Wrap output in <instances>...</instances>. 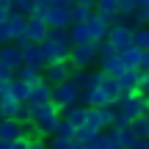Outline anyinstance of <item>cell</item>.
Wrapping results in <instances>:
<instances>
[{
	"label": "cell",
	"instance_id": "cell-32",
	"mask_svg": "<svg viewBox=\"0 0 149 149\" xmlns=\"http://www.w3.org/2000/svg\"><path fill=\"white\" fill-rule=\"evenodd\" d=\"M17 122H19V124H28V122H31V108H28V102H22V105H19V111H17Z\"/></svg>",
	"mask_w": 149,
	"mask_h": 149
},
{
	"label": "cell",
	"instance_id": "cell-17",
	"mask_svg": "<svg viewBox=\"0 0 149 149\" xmlns=\"http://www.w3.org/2000/svg\"><path fill=\"white\" fill-rule=\"evenodd\" d=\"M100 72L105 74V77H122L124 72H127V66L122 64V58L119 55H113V58H105V61H100Z\"/></svg>",
	"mask_w": 149,
	"mask_h": 149
},
{
	"label": "cell",
	"instance_id": "cell-3",
	"mask_svg": "<svg viewBox=\"0 0 149 149\" xmlns=\"http://www.w3.org/2000/svg\"><path fill=\"white\" fill-rule=\"evenodd\" d=\"M77 102V88L66 80V83H58V86H53V97H50V105L55 108L58 113H64L69 105H74Z\"/></svg>",
	"mask_w": 149,
	"mask_h": 149
},
{
	"label": "cell",
	"instance_id": "cell-20",
	"mask_svg": "<svg viewBox=\"0 0 149 149\" xmlns=\"http://www.w3.org/2000/svg\"><path fill=\"white\" fill-rule=\"evenodd\" d=\"M47 42H53L55 47H61V50H72L69 31H66V28H50L47 31Z\"/></svg>",
	"mask_w": 149,
	"mask_h": 149
},
{
	"label": "cell",
	"instance_id": "cell-37",
	"mask_svg": "<svg viewBox=\"0 0 149 149\" xmlns=\"http://www.w3.org/2000/svg\"><path fill=\"white\" fill-rule=\"evenodd\" d=\"M119 11H135V0H116Z\"/></svg>",
	"mask_w": 149,
	"mask_h": 149
},
{
	"label": "cell",
	"instance_id": "cell-18",
	"mask_svg": "<svg viewBox=\"0 0 149 149\" xmlns=\"http://www.w3.org/2000/svg\"><path fill=\"white\" fill-rule=\"evenodd\" d=\"M28 94H31V86H28L25 80H19V77L8 80V97H11V100H17V102H28Z\"/></svg>",
	"mask_w": 149,
	"mask_h": 149
},
{
	"label": "cell",
	"instance_id": "cell-9",
	"mask_svg": "<svg viewBox=\"0 0 149 149\" xmlns=\"http://www.w3.org/2000/svg\"><path fill=\"white\" fill-rule=\"evenodd\" d=\"M47 31H50V28L44 25V19H42L39 14L28 17V22H25V39H28V42H33V44H42L44 39H47Z\"/></svg>",
	"mask_w": 149,
	"mask_h": 149
},
{
	"label": "cell",
	"instance_id": "cell-38",
	"mask_svg": "<svg viewBox=\"0 0 149 149\" xmlns=\"http://www.w3.org/2000/svg\"><path fill=\"white\" fill-rule=\"evenodd\" d=\"M138 69H141V72H149V50H144V53H141V64H138Z\"/></svg>",
	"mask_w": 149,
	"mask_h": 149
},
{
	"label": "cell",
	"instance_id": "cell-29",
	"mask_svg": "<svg viewBox=\"0 0 149 149\" xmlns=\"http://www.w3.org/2000/svg\"><path fill=\"white\" fill-rule=\"evenodd\" d=\"M94 138H97V133L91 127H86V124H83V127H77V130H74V135H72V141H77V144H91Z\"/></svg>",
	"mask_w": 149,
	"mask_h": 149
},
{
	"label": "cell",
	"instance_id": "cell-24",
	"mask_svg": "<svg viewBox=\"0 0 149 149\" xmlns=\"http://www.w3.org/2000/svg\"><path fill=\"white\" fill-rule=\"evenodd\" d=\"M66 11H69V22H72V25H80V22H86L91 14H94V8H88V6H77V3H72Z\"/></svg>",
	"mask_w": 149,
	"mask_h": 149
},
{
	"label": "cell",
	"instance_id": "cell-16",
	"mask_svg": "<svg viewBox=\"0 0 149 149\" xmlns=\"http://www.w3.org/2000/svg\"><path fill=\"white\" fill-rule=\"evenodd\" d=\"M97 91H100V97L105 100L108 108H113L119 102V88H116V80H113V77H105L100 86H97Z\"/></svg>",
	"mask_w": 149,
	"mask_h": 149
},
{
	"label": "cell",
	"instance_id": "cell-44",
	"mask_svg": "<svg viewBox=\"0 0 149 149\" xmlns=\"http://www.w3.org/2000/svg\"><path fill=\"white\" fill-rule=\"evenodd\" d=\"M69 149H83V144H77V141H69Z\"/></svg>",
	"mask_w": 149,
	"mask_h": 149
},
{
	"label": "cell",
	"instance_id": "cell-7",
	"mask_svg": "<svg viewBox=\"0 0 149 149\" xmlns=\"http://www.w3.org/2000/svg\"><path fill=\"white\" fill-rule=\"evenodd\" d=\"M69 74H72L69 61H61V64H47V66H44V69H42V80L47 86H58V83H66Z\"/></svg>",
	"mask_w": 149,
	"mask_h": 149
},
{
	"label": "cell",
	"instance_id": "cell-41",
	"mask_svg": "<svg viewBox=\"0 0 149 149\" xmlns=\"http://www.w3.org/2000/svg\"><path fill=\"white\" fill-rule=\"evenodd\" d=\"M72 3H77V6H88V8H94V0H72Z\"/></svg>",
	"mask_w": 149,
	"mask_h": 149
},
{
	"label": "cell",
	"instance_id": "cell-25",
	"mask_svg": "<svg viewBox=\"0 0 149 149\" xmlns=\"http://www.w3.org/2000/svg\"><path fill=\"white\" fill-rule=\"evenodd\" d=\"M66 31H69V42H72V44H88V42H91L86 22H80V25H69Z\"/></svg>",
	"mask_w": 149,
	"mask_h": 149
},
{
	"label": "cell",
	"instance_id": "cell-10",
	"mask_svg": "<svg viewBox=\"0 0 149 149\" xmlns=\"http://www.w3.org/2000/svg\"><path fill=\"white\" fill-rule=\"evenodd\" d=\"M0 64L14 69V72L22 66V53H19V47H17L14 42L11 44H0Z\"/></svg>",
	"mask_w": 149,
	"mask_h": 149
},
{
	"label": "cell",
	"instance_id": "cell-48",
	"mask_svg": "<svg viewBox=\"0 0 149 149\" xmlns=\"http://www.w3.org/2000/svg\"><path fill=\"white\" fill-rule=\"evenodd\" d=\"M144 100H146V108H149V94H144Z\"/></svg>",
	"mask_w": 149,
	"mask_h": 149
},
{
	"label": "cell",
	"instance_id": "cell-42",
	"mask_svg": "<svg viewBox=\"0 0 149 149\" xmlns=\"http://www.w3.org/2000/svg\"><path fill=\"white\" fill-rule=\"evenodd\" d=\"M8 19V8H6V6H0V22H6Z\"/></svg>",
	"mask_w": 149,
	"mask_h": 149
},
{
	"label": "cell",
	"instance_id": "cell-27",
	"mask_svg": "<svg viewBox=\"0 0 149 149\" xmlns=\"http://www.w3.org/2000/svg\"><path fill=\"white\" fill-rule=\"evenodd\" d=\"M116 55L122 58V64L127 66V69H138V64H141V50L127 47V50H122V53H116Z\"/></svg>",
	"mask_w": 149,
	"mask_h": 149
},
{
	"label": "cell",
	"instance_id": "cell-40",
	"mask_svg": "<svg viewBox=\"0 0 149 149\" xmlns=\"http://www.w3.org/2000/svg\"><path fill=\"white\" fill-rule=\"evenodd\" d=\"M130 149H149V138H135V144Z\"/></svg>",
	"mask_w": 149,
	"mask_h": 149
},
{
	"label": "cell",
	"instance_id": "cell-14",
	"mask_svg": "<svg viewBox=\"0 0 149 149\" xmlns=\"http://www.w3.org/2000/svg\"><path fill=\"white\" fill-rule=\"evenodd\" d=\"M86 28H88V36H91V42H102V39L108 36V22L102 19L100 14H91L88 19H86Z\"/></svg>",
	"mask_w": 149,
	"mask_h": 149
},
{
	"label": "cell",
	"instance_id": "cell-15",
	"mask_svg": "<svg viewBox=\"0 0 149 149\" xmlns=\"http://www.w3.org/2000/svg\"><path fill=\"white\" fill-rule=\"evenodd\" d=\"M53 97V86H47L44 80H39L36 86H31V94H28V105H44Z\"/></svg>",
	"mask_w": 149,
	"mask_h": 149
},
{
	"label": "cell",
	"instance_id": "cell-8",
	"mask_svg": "<svg viewBox=\"0 0 149 149\" xmlns=\"http://www.w3.org/2000/svg\"><path fill=\"white\" fill-rule=\"evenodd\" d=\"M14 44L19 47V53H22V64H25V66H33V69H44V61H42V50H39V44L28 42L25 36H22L19 42H14Z\"/></svg>",
	"mask_w": 149,
	"mask_h": 149
},
{
	"label": "cell",
	"instance_id": "cell-2",
	"mask_svg": "<svg viewBox=\"0 0 149 149\" xmlns=\"http://www.w3.org/2000/svg\"><path fill=\"white\" fill-rule=\"evenodd\" d=\"M94 64H97V42L72 44V50H69V66L72 69H91Z\"/></svg>",
	"mask_w": 149,
	"mask_h": 149
},
{
	"label": "cell",
	"instance_id": "cell-31",
	"mask_svg": "<svg viewBox=\"0 0 149 149\" xmlns=\"http://www.w3.org/2000/svg\"><path fill=\"white\" fill-rule=\"evenodd\" d=\"M135 94H149V72L138 69V80H135Z\"/></svg>",
	"mask_w": 149,
	"mask_h": 149
},
{
	"label": "cell",
	"instance_id": "cell-1",
	"mask_svg": "<svg viewBox=\"0 0 149 149\" xmlns=\"http://www.w3.org/2000/svg\"><path fill=\"white\" fill-rule=\"evenodd\" d=\"M28 108H31V124H33V130H36V135L47 141L50 135H53L55 122H58L61 113L55 111L50 102H44V105H28Z\"/></svg>",
	"mask_w": 149,
	"mask_h": 149
},
{
	"label": "cell",
	"instance_id": "cell-6",
	"mask_svg": "<svg viewBox=\"0 0 149 149\" xmlns=\"http://www.w3.org/2000/svg\"><path fill=\"white\" fill-rule=\"evenodd\" d=\"M130 36H133V28H127V25H122V22H116V25L108 28L105 42L111 44L116 53H122V50H127V47H130Z\"/></svg>",
	"mask_w": 149,
	"mask_h": 149
},
{
	"label": "cell",
	"instance_id": "cell-4",
	"mask_svg": "<svg viewBox=\"0 0 149 149\" xmlns=\"http://www.w3.org/2000/svg\"><path fill=\"white\" fill-rule=\"evenodd\" d=\"M113 108H116V111L122 113V116L127 119V122H133V119H138V116H144V113H149L144 94H130L127 100H119Z\"/></svg>",
	"mask_w": 149,
	"mask_h": 149
},
{
	"label": "cell",
	"instance_id": "cell-11",
	"mask_svg": "<svg viewBox=\"0 0 149 149\" xmlns=\"http://www.w3.org/2000/svg\"><path fill=\"white\" fill-rule=\"evenodd\" d=\"M25 138V124H19L17 119H0V141H17Z\"/></svg>",
	"mask_w": 149,
	"mask_h": 149
},
{
	"label": "cell",
	"instance_id": "cell-35",
	"mask_svg": "<svg viewBox=\"0 0 149 149\" xmlns=\"http://www.w3.org/2000/svg\"><path fill=\"white\" fill-rule=\"evenodd\" d=\"M8 80H14V69H8V66L0 64V83H8Z\"/></svg>",
	"mask_w": 149,
	"mask_h": 149
},
{
	"label": "cell",
	"instance_id": "cell-12",
	"mask_svg": "<svg viewBox=\"0 0 149 149\" xmlns=\"http://www.w3.org/2000/svg\"><path fill=\"white\" fill-rule=\"evenodd\" d=\"M94 14H100L108 25H116V22H119V6H116V0H94Z\"/></svg>",
	"mask_w": 149,
	"mask_h": 149
},
{
	"label": "cell",
	"instance_id": "cell-46",
	"mask_svg": "<svg viewBox=\"0 0 149 149\" xmlns=\"http://www.w3.org/2000/svg\"><path fill=\"white\" fill-rule=\"evenodd\" d=\"M146 138H149V113H146Z\"/></svg>",
	"mask_w": 149,
	"mask_h": 149
},
{
	"label": "cell",
	"instance_id": "cell-36",
	"mask_svg": "<svg viewBox=\"0 0 149 149\" xmlns=\"http://www.w3.org/2000/svg\"><path fill=\"white\" fill-rule=\"evenodd\" d=\"M28 149H50V146H47L44 138H31V141H28Z\"/></svg>",
	"mask_w": 149,
	"mask_h": 149
},
{
	"label": "cell",
	"instance_id": "cell-23",
	"mask_svg": "<svg viewBox=\"0 0 149 149\" xmlns=\"http://www.w3.org/2000/svg\"><path fill=\"white\" fill-rule=\"evenodd\" d=\"M25 22H28V17H22V14H8V31H11V42H19V39L25 36Z\"/></svg>",
	"mask_w": 149,
	"mask_h": 149
},
{
	"label": "cell",
	"instance_id": "cell-13",
	"mask_svg": "<svg viewBox=\"0 0 149 149\" xmlns=\"http://www.w3.org/2000/svg\"><path fill=\"white\" fill-rule=\"evenodd\" d=\"M135 80H138V69H127L122 77H116L119 100H127L130 94H135Z\"/></svg>",
	"mask_w": 149,
	"mask_h": 149
},
{
	"label": "cell",
	"instance_id": "cell-47",
	"mask_svg": "<svg viewBox=\"0 0 149 149\" xmlns=\"http://www.w3.org/2000/svg\"><path fill=\"white\" fill-rule=\"evenodd\" d=\"M0 6H6V8H8V0H0Z\"/></svg>",
	"mask_w": 149,
	"mask_h": 149
},
{
	"label": "cell",
	"instance_id": "cell-22",
	"mask_svg": "<svg viewBox=\"0 0 149 149\" xmlns=\"http://www.w3.org/2000/svg\"><path fill=\"white\" fill-rule=\"evenodd\" d=\"M8 14L33 17L36 14V0H8Z\"/></svg>",
	"mask_w": 149,
	"mask_h": 149
},
{
	"label": "cell",
	"instance_id": "cell-5",
	"mask_svg": "<svg viewBox=\"0 0 149 149\" xmlns=\"http://www.w3.org/2000/svg\"><path fill=\"white\" fill-rule=\"evenodd\" d=\"M111 119H113V108H86L83 124L91 127L94 133H102V130L111 127Z\"/></svg>",
	"mask_w": 149,
	"mask_h": 149
},
{
	"label": "cell",
	"instance_id": "cell-39",
	"mask_svg": "<svg viewBox=\"0 0 149 149\" xmlns=\"http://www.w3.org/2000/svg\"><path fill=\"white\" fill-rule=\"evenodd\" d=\"M28 141H31V138H17V141H11V149H28Z\"/></svg>",
	"mask_w": 149,
	"mask_h": 149
},
{
	"label": "cell",
	"instance_id": "cell-30",
	"mask_svg": "<svg viewBox=\"0 0 149 149\" xmlns=\"http://www.w3.org/2000/svg\"><path fill=\"white\" fill-rule=\"evenodd\" d=\"M116 55V50L111 47V44L102 39V42H97V61H105V58H113Z\"/></svg>",
	"mask_w": 149,
	"mask_h": 149
},
{
	"label": "cell",
	"instance_id": "cell-33",
	"mask_svg": "<svg viewBox=\"0 0 149 149\" xmlns=\"http://www.w3.org/2000/svg\"><path fill=\"white\" fill-rule=\"evenodd\" d=\"M69 141H72V138H50L47 146H50V149H69Z\"/></svg>",
	"mask_w": 149,
	"mask_h": 149
},
{
	"label": "cell",
	"instance_id": "cell-34",
	"mask_svg": "<svg viewBox=\"0 0 149 149\" xmlns=\"http://www.w3.org/2000/svg\"><path fill=\"white\" fill-rule=\"evenodd\" d=\"M0 44H11V31H8V19L0 22Z\"/></svg>",
	"mask_w": 149,
	"mask_h": 149
},
{
	"label": "cell",
	"instance_id": "cell-26",
	"mask_svg": "<svg viewBox=\"0 0 149 149\" xmlns=\"http://www.w3.org/2000/svg\"><path fill=\"white\" fill-rule=\"evenodd\" d=\"M14 77H19V80H25L28 86H36L39 80H42V69H33V66H25V64H22L19 69L14 72Z\"/></svg>",
	"mask_w": 149,
	"mask_h": 149
},
{
	"label": "cell",
	"instance_id": "cell-28",
	"mask_svg": "<svg viewBox=\"0 0 149 149\" xmlns=\"http://www.w3.org/2000/svg\"><path fill=\"white\" fill-rule=\"evenodd\" d=\"M72 135H74V127L66 122V119H61V116H58V122H55V130H53V135H50V138H72Z\"/></svg>",
	"mask_w": 149,
	"mask_h": 149
},
{
	"label": "cell",
	"instance_id": "cell-45",
	"mask_svg": "<svg viewBox=\"0 0 149 149\" xmlns=\"http://www.w3.org/2000/svg\"><path fill=\"white\" fill-rule=\"evenodd\" d=\"M0 149H11V141H0Z\"/></svg>",
	"mask_w": 149,
	"mask_h": 149
},
{
	"label": "cell",
	"instance_id": "cell-19",
	"mask_svg": "<svg viewBox=\"0 0 149 149\" xmlns=\"http://www.w3.org/2000/svg\"><path fill=\"white\" fill-rule=\"evenodd\" d=\"M130 47H135V50H149V25H138V28H133V36H130Z\"/></svg>",
	"mask_w": 149,
	"mask_h": 149
},
{
	"label": "cell",
	"instance_id": "cell-21",
	"mask_svg": "<svg viewBox=\"0 0 149 149\" xmlns=\"http://www.w3.org/2000/svg\"><path fill=\"white\" fill-rule=\"evenodd\" d=\"M61 119H66V122H69L74 130H77V127H83V119H86V108L74 102V105H69V108H66L64 113H61Z\"/></svg>",
	"mask_w": 149,
	"mask_h": 149
},
{
	"label": "cell",
	"instance_id": "cell-49",
	"mask_svg": "<svg viewBox=\"0 0 149 149\" xmlns=\"http://www.w3.org/2000/svg\"><path fill=\"white\" fill-rule=\"evenodd\" d=\"M83 149H94V146H91V144H83Z\"/></svg>",
	"mask_w": 149,
	"mask_h": 149
},
{
	"label": "cell",
	"instance_id": "cell-43",
	"mask_svg": "<svg viewBox=\"0 0 149 149\" xmlns=\"http://www.w3.org/2000/svg\"><path fill=\"white\" fill-rule=\"evenodd\" d=\"M135 8H149V0H135Z\"/></svg>",
	"mask_w": 149,
	"mask_h": 149
}]
</instances>
